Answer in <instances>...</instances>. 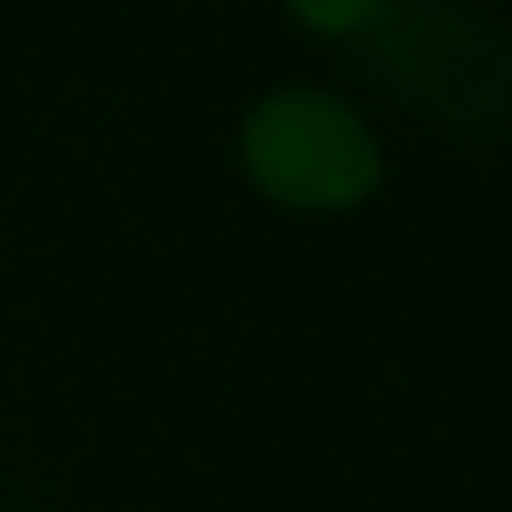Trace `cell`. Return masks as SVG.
<instances>
[{
	"instance_id": "cell-1",
	"label": "cell",
	"mask_w": 512,
	"mask_h": 512,
	"mask_svg": "<svg viewBox=\"0 0 512 512\" xmlns=\"http://www.w3.org/2000/svg\"><path fill=\"white\" fill-rule=\"evenodd\" d=\"M239 176L253 197L295 218H344L365 211L386 183V148L372 120L330 85H274L239 120Z\"/></svg>"
},
{
	"instance_id": "cell-2",
	"label": "cell",
	"mask_w": 512,
	"mask_h": 512,
	"mask_svg": "<svg viewBox=\"0 0 512 512\" xmlns=\"http://www.w3.org/2000/svg\"><path fill=\"white\" fill-rule=\"evenodd\" d=\"M288 22L316 43H351V36H372L386 15H393V0H281Z\"/></svg>"
}]
</instances>
